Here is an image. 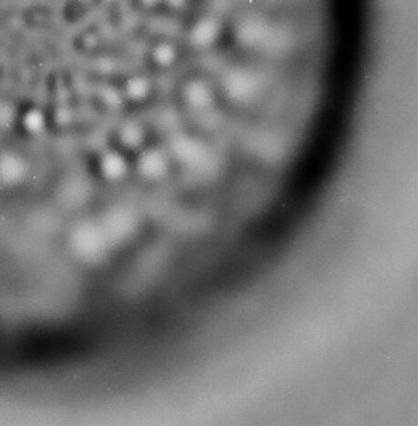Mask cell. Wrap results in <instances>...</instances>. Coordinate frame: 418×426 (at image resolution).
Returning a JSON list of instances; mask_svg holds the SVG:
<instances>
[{
  "label": "cell",
  "mask_w": 418,
  "mask_h": 426,
  "mask_svg": "<svg viewBox=\"0 0 418 426\" xmlns=\"http://www.w3.org/2000/svg\"><path fill=\"white\" fill-rule=\"evenodd\" d=\"M223 88L231 101L237 104H247L257 99L263 89L261 76L254 74L253 70L244 67H236L226 74L223 80Z\"/></svg>",
  "instance_id": "6da1fadb"
},
{
  "label": "cell",
  "mask_w": 418,
  "mask_h": 426,
  "mask_svg": "<svg viewBox=\"0 0 418 426\" xmlns=\"http://www.w3.org/2000/svg\"><path fill=\"white\" fill-rule=\"evenodd\" d=\"M275 24L261 15H247L236 26V39L245 48L267 49Z\"/></svg>",
  "instance_id": "7a4b0ae2"
},
{
  "label": "cell",
  "mask_w": 418,
  "mask_h": 426,
  "mask_svg": "<svg viewBox=\"0 0 418 426\" xmlns=\"http://www.w3.org/2000/svg\"><path fill=\"white\" fill-rule=\"evenodd\" d=\"M172 153L181 164L193 169H205L212 162V152L204 142L180 136L172 142Z\"/></svg>",
  "instance_id": "3957f363"
},
{
  "label": "cell",
  "mask_w": 418,
  "mask_h": 426,
  "mask_svg": "<svg viewBox=\"0 0 418 426\" xmlns=\"http://www.w3.org/2000/svg\"><path fill=\"white\" fill-rule=\"evenodd\" d=\"M222 34V24L215 18L205 16L197 19L189 29V44L196 48H209L215 44Z\"/></svg>",
  "instance_id": "277c9868"
},
{
  "label": "cell",
  "mask_w": 418,
  "mask_h": 426,
  "mask_svg": "<svg viewBox=\"0 0 418 426\" xmlns=\"http://www.w3.org/2000/svg\"><path fill=\"white\" fill-rule=\"evenodd\" d=\"M139 167L141 174L150 177V179H159L167 170V158L166 154L159 150H150L141 154Z\"/></svg>",
  "instance_id": "5b68a950"
},
{
  "label": "cell",
  "mask_w": 418,
  "mask_h": 426,
  "mask_svg": "<svg viewBox=\"0 0 418 426\" xmlns=\"http://www.w3.org/2000/svg\"><path fill=\"white\" fill-rule=\"evenodd\" d=\"M185 97L186 102L194 106V109H207V106L212 104V99H214V94H212V89L205 84L204 81H191L186 89H185Z\"/></svg>",
  "instance_id": "8992f818"
},
{
  "label": "cell",
  "mask_w": 418,
  "mask_h": 426,
  "mask_svg": "<svg viewBox=\"0 0 418 426\" xmlns=\"http://www.w3.org/2000/svg\"><path fill=\"white\" fill-rule=\"evenodd\" d=\"M102 170L110 179H119L126 172V162L119 154L109 153L102 159Z\"/></svg>",
  "instance_id": "52a82bcc"
},
{
  "label": "cell",
  "mask_w": 418,
  "mask_h": 426,
  "mask_svg": "<svg viewBox=\"0 0 418 426\" xmlns=\"http://www.w3.org/2000/svg\"><path fill=\"white\" fill-rule=\"evenodd\" d=\"M151 56L158 66H172L176 59V49L167 41H161L153 48Z\"/></svg>",
  "instance_id": "ba28073f"
},
{
  "label": "cell",
  "mask_w": 418,
  "mask_h": 426,
  "mask_svg": "<svg viewBox=\"0 0 418 426\" xmlns=\"http://www.w3.org/2000/svg\"><path fill=\"white\" fill-rule=\"evenodd\" d=\"M127 92L134 99H141L148 92V84L144 78H132V80L127 83Z\"/></svg>",
  "instance_id": "9c48e42d"
},
{
  "label": "cell",
  "mask_w": 418,
  "mask_h": 426,
  "mask_svg": "<svg viewBox=\"0 0 418 426\" xmlns=\"http://www.w3.org/2000/svg\"><path fill=\"white\" fill-rule=\"evenodd\" d=\"M140 137H141V132L137 126H126L123 134V139L126 140V144L137 145L140 142Z\"/></svg>",
  "instance_id": "30bf717a"
},
{
  "label": "cell",
  "mask_w": 418,
  "mask_h": 426,
  "mask_svg": "<svg viewBox=\"0 0 418 426\" xmlns=\"http://www.w3.org/2000/svg\"><path fill=\"white\" fill-rule=\"evenodd\" d=\"M164 2L171 5L172 9H181L186 5V0H164Z\"/></svg>",
  "instance_id": "8fae6325"
},
{
  "label": "cell",
  "mask_w": 418,
  "mask_h": 426,
  "mask_svg": "<svg viewBox=\"0 0 418 426\" xmlns=\"http://www.w3.org/2000/svg\"><path fill=\"white\" fill-rule=\"evenodd\" d=\"M159 2L161 0H140V4L144 6H148V9H150V6H156Z\"/></svg>",
  "instance_id": "7c38bea8"
}]
</instances>
